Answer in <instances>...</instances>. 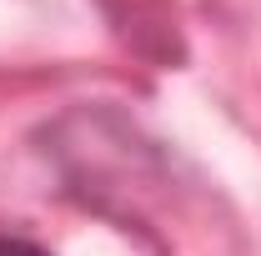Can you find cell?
<instances>
[{
	"mask_svg": "<svg viewBox=\"0 0 261 256\" xmlns=\"http://www.w3.org/2000/svg\"><path fill=\"white\" fill-rule=\"evenodd\" d=\"M0 256H50V251L31 236H0Z\"/></svg>",
	"mask_w": 261,
	"mask_h": 256,
	"instance_id": "obj_1",
	"label": "cell"
}]
</instances>
